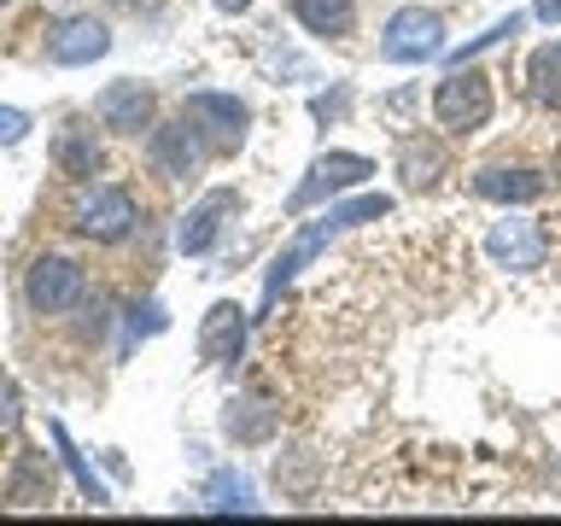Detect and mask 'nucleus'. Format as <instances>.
I'll return each instance as SVG.
<instances>
[{
  "instance_id": "nucleus-5",
  "label": "nucleus",
  "mask_w": 561,
  "mask_h": 526,
  "mask_svg": "<svg viewBox=\"0 0 561 526\" xmlns=\"http://www.w3.org/2000/svg\"><path fill=\"white\" fill-rule=\"evenodd\" d=\"M182 117L199 129V140L210 152H234L245 140V129H252V105L234 94H217V88H193L182 100Z\"/></svg>"
},
{
  "instance_id": "nucleus-8",
  "label": "nucleus",
  "mask_w": 561,
  "mask_h": 526,
  "mask_svg": "<svg viewBox=\"0 0 561 526\" xmlns=\"http://www.w3.org/2000/svg\"><path fill=\"white\" fill-rule=\"evenodd\" d=\"M485 252L497 270H543V258H550V240H543V228L533 217H515L508 210L503 222H491V235H485Z\"/></svg>"
},
{
  "instance_id": "nucleus-16",
  "label": "nucleus",
  "mask_w": 561,
  "mask_h": 526,
  "mask_svg": "<svg viewBox=\"0 0 561 526\" xmlns=\"http://www.w3.org/2000/svg\"><path fill=\"white\" fill-rule=\"evenodd\" d=\"M293 18L322 42H345L357 30V0H293Z\"/></svg>"
},
{
  "instance_id": "nucleus-11",
  "label": "nucleus",
  "mask_w": 561,
  "mask_h": 526,
  "mask_svg": "<svg viewBox=\"0 0 561 526\" xmlns=\"http://www.w3.org/2000/svg\"><path fill=\"white\" fill-rule=\"evenodd\" d=\"M152 112H158V94H152L147 82H135V77L100 88V100H94V117L105 123V129H117V135L152 129Z\"/></svg>"
},
{
  "instance_id": "nucleus-12",
  "label": "nucleus",
  "mask_w": 561,
  "mask_h": 526,
  "mask_svg": "<svg viewBox=\"0 0 561 526\" xmlns=\"http://www.w3.org/2000/svg\"><path fill=\"white\" fill-rule=\"evenodd\" d=\"M245 328H252V316H245L234 298H217V305L205 310V322H199V357L205 363H240V351H245Z\"/></svg>"
},
{
  "instance_id": "nucleus-24",
  "label": "nucleus",
  "mask_w": 561,
  "mask_h": 526,
  "mask_svg": "<svg viewBox=\"0 0 561 526\" xmlns=\"http://www.w3.org/2000/svg\"><path fill=\"white\" fill-rule=\"evenodd\" d=\"M18 421H24V410H18V386L0 380V433H18Z\"/></svg>"
},
{
  "instance_id": "nucleus-19",
  "label": "nucleus",
  "mask_w": 561,
  "mask_h": 526,
  "mask_svg": "<svg viewBox=\"0 0 561 526\" xmlns=\"http://www.w3.org/2000/svg\"><path fill=\"white\" fill-rule=\"evenodd\" d=\"M526 88H533V100L543 112L561 117V47H538L533 59H526Z\"/></svg>"
},
{
  "instance_id": "nucleus-1",
  "label": "nucleus",
  "mask_w": 561,
  "mask_h": 526,
  "mask_svg": "<svg viewBox=\"0 0 561 526\" xmlns=\"http://www.w3.org/2000/svg\"><path fill=\"white\" fill-rule=\"evenodd\" d=\"M392 210V199L386 193H363V199H351V205H333L328 217H316V222H305L298 235L287 240V252H280L275 263H270V275H263V305H275L280 298V287L305 270V263L316 258V252H328V240L333 235H345V228H357V222H375V217H386Z\"/></svg>"
},
{
  "instance_id": "nucleus-15",
  "label": "nucleus",
  "mask_w": 561,
  "mask_h": 526,
  "mask_svg": "<svg viewBox=\"0 0 561 526\" xmlns=\"http://www.w3.org/2000/svg\"><path fill=\"white\" fill-rule=\"evenodd\" d=\"M222 427L234 445H270L275 427H280V410L275 403H263V398H234L228 403V415H222Z\"/></svg>"
},
{
  "instance_id": "nucleus-25",
  "label": "nucleus",
  "mask_w": 561,
  "mask_h": 526,
  "mask_svg": "<svg viewBox=\"0 0 561 526\" xmlns=\"http://www.w3.org/2000/svg\"><path fill=\"white\" fill-rule=\"evenodd\" d=\"M340 112H345V88H340V94H333V100H328V94L316 100V117H340Z\"/></svg>"
},
{
  "instance_id": "nucleus-28",
  "label": "nucleus",
  "mask_w": 561,
  "mask_h": 526,
  "mask_svg": "<svg viewBox=\"0 0 561 526\" xmlns=\"http://www.w3.org/2000/svg\"><path fill=\"white\" fill-rule=\"evenodd\" d=\"M217 12H252V0H217Z\"/></svg>"
},
{
  "instance_id": "nucleus-10",
  "label": "nucleus",
  "mask_w": 561,
  "mask_h": 526,
  "mask_svg": "<svg viewBox=\"0 0 561 526\" xmlns=\"http://www.w3.org/2000/svg\"><path fill=\"white\" fill-rule=\"evenodd\" d=\"M199 158H205V140L199 129L182 117V123H152V135H147V164L164 175V182H187L193 170H199Z\"/></svg>"
},
{
  "instance_id": "nucleus-21",
  "label": "nucleus",
  "mask_w": 561,
  "mask_h": 526,
  "mask_svg": "<svg viewBox=\"0 0 561 526\" xmlns=\"http://www.w3.org/2000/svg\"><path fill=\"white\" fill-rule=\"evenodd\" d=\"M205 503H210V508H240V515H252V508H257L252 485H245V473H234V468L210 473V485H205Z\"/></svg>"
},
{
  "instance_id": "nucleus-26",
  "label": "nucleus",
  "mask_w": 561,
  "mask_h": 526,
  "mask_svg": "<svg viewBox=\"0 0 561 526\" xmlns=\"http://www.w3.org/2000/svg\"><path fill=\"white\" fill-rule=\"evenodd\" d=\"M112 7H123V12H158L164 0H112Z\"/></svg>"
},
{
  "instance_id": "nucleus-27",
  "label": "nucleus",
  "mask_w": 561,
  "mask_h": 526,
  "mask_svg": "<svg viewBox=\"0 0 561 526\" xmlns=\"http://www.w3.org/2000/svg\"><path fill=\"white\" fill-rule=\"evenodd\" d=\"M538 18H543V24H556V18H561V0H538V7H533Z\"/></svg>"
},
{
  "instance_id": "nucleus-7",
  "label": "nucleus",
  "mask_w": 561,
  "mask_h": 526,
  "mask_svg": "<svg viewBox=\"0 0 561 526\" xmlns=\"http://www.w3.org/2000/svg\"><path fill=\"white\" fill-rule=\"evenodd\" d=\"M368 175H375V164H368L363 152H322V158H316V164L305 170V182L293 187L287 210L298 217V210L322 205V199H333V193H351V187H363Z\"/></svg>"
},
{
  "instance_id": "nucleus-2",
  "label": "nucleus",
  "mask_w": 561,
  "mask_h": 526,
  "mask_svg": "<svg viewBox=\"0 0 561 526\" xmlns=\"http://www.w3.org/2000/svg\"><path fill=\"white\" fill-rule=\"evenodd\" d=\"M135 222H140V205H135V193L117 187V182H82L77 199H70V228L94 245L129 240Z\"/></svg>"
},
{
  "instance_id": "nucleus-6",
  "label": "nucleus",
  "mask_w": 561,
  "mask_h": 526,
  "mask_svg": "<svg viewBox=\"0 0 561 526\" xmlns=\"http://www.w3.org/2000/svg\"><path fill=\"white\" fill-rule=\"evenodd\" d=\"M445 53V24H438V12L427 7H403L386 18V35H380V59L386 65H427Z\"/></svg>"
},
{
  "instance_id": "nucleus-29",
  "label": "nucleus",
  "mask_w": 561,
  "mask_h": 526,
  "mask_svg": "<svg viewBox=\"0 0 561 526\" xmlns=\"http://www.w3.org/2000/svg\"><path fill=\"white\" fill-rule=\"evenodd\" d=\"M556 182H561V147H556Z\"/></svg>"
},
{
  "instance_id": "nucleus-17",
  "label": "nucleus",
  "mask_w": 561,
  "mask_h": 526,
  "mask_svg": "<svg viewBox=\"0 0 561 526\" xmlns=\"http://www.w3.org/2000/svg\"><path fill=\"white\" fill-rule=\"evenodd\" d=\"M53 164L65 175H94L100 170V140L88 123H65L59 135H53Z\"/></svg>"
},
{
  "instance_id": "nucleus-9",
  "label": "nucleus",
  "mask_w": 561,
  "mask_h": 526,
  "mask_svg": "<svg viewBox=\"0 0 561 526\" xmlns=\"http://www.w3.org/2000/svg\"><path fill=\"white\" fill-rule=\"evenodd\" d=\"M112 53V30L100 24L94 12H77V18H59V24L47 30V59L77 70V65H94Z\"/></svg>"
},
{
  "instance_id": "nucleus-18",
  "label": "nucleus",
  "mask_w": 561,
  "mask_h": 526,
  "mask_svg": "<svg viewBox=\"0 0 561 526\" xmlns=\"http://www.w3.org/2000/svg\"><path fill=\"white\" fill-rule=\"evenodd\" d=\"M12 503H24V508H42V503H53V468H47V456H42V450H24V456H18V473H12Z\"/></svg>"
},
{
  "instance_id": "nucleus-30",
  "label": "nucleus",
  "mask_w": 561,
  "mask_h": 526,
  "mask_svg": "<svg viewBox=\"0 0 561 526\" xmlns=\"http://www.w3.org/2000/svg\"><path fill=\"white\" fill-rule=\"evenodd\" d=\"M0 7H7V0H0Z\"/></svg>"
},
{
  "instance_id": "nucleus-20",
  "label": "nucleus",
  "mask_w": 561,
  "mask_h": 526,
  "mask_svg": "<svg viewBox=\"0 0 561 526\" xmlns=\"http://www.w3.org/2000/svg\"><path fill=\"white\" fill-rule=\"evenodd\" d=\"M398 170H403V187H433L438 170H445V152H438L433 140H403Z\"/></svg>"
},
{
  "instance_id": "nucleus-3",
  "label": "nucleus",
  "mask_w": 561,
  "mask_h": 526,
  "mask_svg": "<svg viewBox=\"0 0 561 526\" xmlns=\"http://www.w3.org/2000/svg\"><path fill=\"white\" fill-rule=\"evenodd\" d=\"M491 112H497V94H491V77L473 65H456L445 82L433 88V117L445 123L450 135H480Z\"/></svg>"
},
{
  "instance_id": "nucleus-22",
  "label": "nucleus",
  "mask_w": 561,
  "mask_h": 526,
  "mask_svg": "<svg viewBox=\"0 0 561 526\" xmlns=\"http://www.w3.org/2000/svg\"><path fill=\"white\" fill-rule=\"evenodd\" d=\"M53 445H59V456H65V468H70V473H77V485H82V498H88V503H105V485L94 480V468H88V462H82V456H77V445H70V433L59 427V421H53Z\"/></svg>"
},
{
  "instance_id": "nucleus-13",
  "label": "nucleus",
  "mask_w": 561,
  "mask_h": 526,
  "mask_svg": "<svg viewBox=\"0 0 561 526\" xmlns=\"http://www.w3.org/2000/svg\"><path fill=\"white\" fill-rule=\"evenodd\" d=\"M228 217H240V193H234V187H210L205 199L182 217V235H175V245H182L187 258H205L210 245H217V235H222Z\"/></svg>"
},
{
  "instance_id": "nucleus-23",
  "label": "nucleus",
  "mask_w": 561,
  "mask_h": 526,
  "mask_svg": "<svg viewBox=\"0 0 561 526\" xmlns=\"http://www.w3.org/2000/svg\"><path fill=\"white\" fill-rule=\"evenodd\" d=\"M24 135H30V117L18 105H0V147H18Z\"/></svg>"
},
{
  "instance_id": "nucleus-14",
  "label": "nucleus",
  "mask_w": 561,
  "mask_h": 526,
  "mask_svg": "<svg viewBox=\"0 0 561 526\" xmlns=\"http://www.w3.org/2000/svg\"><path fill=\"white\" fill-rule=\"evenodd\" d=\"M543 175L538 170H526V164H491V170H480L473 175V193L480 199H491V205H533V199H543Z\"/></svg>"
},
{
  "instance_id": "nucleus-4",
  "label": "nucleus",
  "mask_w": 561,
  "mask_h": 526,
  "mask_svg": "<svg viewBox=\"0 0 561 526\" xmlns=\"http://www.w3.org/2000/svg\"><path fill=\"white\" fill-rule=\"evenodd\" d=\"M24 298H30L35 316H65L88 298V270L65 252H42L24 275Z\"/></svg>"
}]
</instances>
